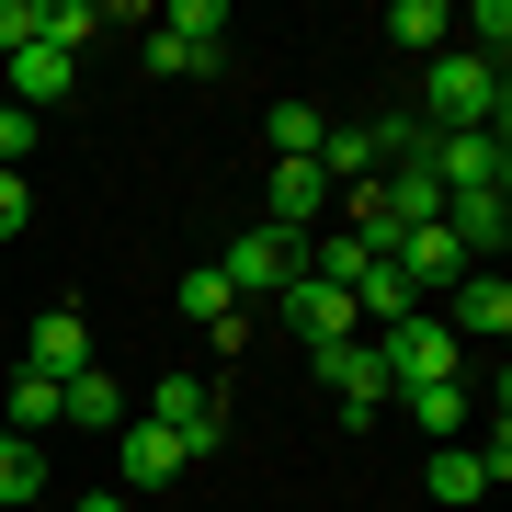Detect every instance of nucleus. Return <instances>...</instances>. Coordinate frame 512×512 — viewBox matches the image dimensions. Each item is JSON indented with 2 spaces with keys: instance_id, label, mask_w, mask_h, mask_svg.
I'll use <instances>...</instances> for the list:
<instances>
[{
  "instance_id": "nucleus-1",
  "label": "nucleus",
  "mask_w": 512,
  "mask_h": 512,
  "mask_svg": "<svg viewBox=\"0 0 512 512\" xmlns=\"http://www.w3.org/2000/svg\"><path fill=\"white\" fill-rule=\"evenodd\" d=\"M421 126L433 137H467V126H501V69H478L467 46H444L421 69Z\"/></svg>"
},
{
  "instance_id": "nucleus-2",
  "label": "nucleus",
  "mask_w": 512,
  "mask_h": 512,
  "mask_svg": "<svg viewBox=\"0 0 512 512\" xmlns=\"http://www.w3.org/2000/svg\"><path fill=\"white\" fill-rule=\"evenodd\" d=\"M148 69L217 80V69H228V12H217V0H171V12L148 23Z\"/></svg>"
},
{
  "instance_id": "nucleus-3",
  "label": "nucleus",
  "mask_w": 512,
  "mask_h": 512,
  "mask_svg": "<svg viewBox=\"0 0 512 512\" xmlns=\"http://www.w3.org/2000/svg\"><path fill=\"white\" fill-rule=\"evenodd\" d=\"M365 342H376L387 387H444V376H467V342H456L433 308H421V319H387V330H365Z\"/></svg>"
},
{
  "instance_id": "nucleus-4",
  "label": "nucleus",
  "mask_w": 512,
  "mask_h": 512,
  "mask_svg": "<svg viewBox=\"0 0 512 512\" xmlns=\"http://www.w3.org/2000/svg\"><path fill=\"white\" fill-rule=\"evenodd\" d=\"M137 421H160L183 456H217V433H228V410H217V387H205V376H160Z\"/></svg>"
},
{
  "instance_id": "nucleus-5",
  "label": "nucleus",
  "mask_w": 512,
  "mask_h": 512,
  "mask_svg": "<svg viewBox=\"0 0 512 512\" xmlns=\"http://www.w3.org/2000/svg\"><path fill=\"white\" fill-rule=\"evenodd\" d=\"M296 262H308V251H296L285 228H262V217H251V228L228 239V262H217V274H228L239 308H251V296H285V285H296Z\"/></svg>"
},
{
  "instance_id": "nucleus-6",
  "label": "nucleus",
  "mask_w": 512,
  "mask_h": 512,
  "mask_svg": "<svg viewBox=\"0 0 512 512\" xmlns=\"http://www.w3.org/2000/svg\"><path fill=\"white\" fill-rule=\"evenodd\" d=\"M433 183H444V194H512V137H501V126L433 137Z\"/></svg>"
},
{
  "instance_id": "nucleus-7",
  "label": "nucleus",
  "mask_w": 512,
  "mask_h": 512,
  "mask_svg": "<svg viewBox=\"0 0 512 512\" xmlns=\"http://www.w3.org/2000/svg\"><path fill=\"white\" fill-rule=\"evenodd\" d=\"M308 376L342 399V421H376V399H387V365H376L365 330H353V342H319V353H308Z\"/></svg>"
},
{
  "instance_id": "nucleus-8",
  "label": "nucleus",
  "mask_w": 512,
  "mask_h": 512,
  "mask_svg": "<svg viewBox=\"0 0 512 512\" xmlns=\"http://www.w3.org/2000/svg\"><path fill=\"white\" fill-rule=\"evenodd\" d=\"M262 228H285L296 251L330 228V183H319V160H274V183H262Z\"/></svg>"
},
{
  "instance_id": "nucleus-9",
  "label": "nucleus",
  "mask_w": 512,
  "mask_h": 512,
  "mask_svg": "<svg viewBox=\"0 0 512 512\" xmlns=\"http://www.w3.org/2000/svg\"><path fill=\"white\" fill-rule=\"evenodd\" d=\"M274 308H285V330H296L308 353H319V342H353V330H365V319H353V296L330 285V274H308V262H296V285L274 296Z\"/></svg>"
},
{
  "instance_id": "nucleus-10",
  "label": "nucleus",
  "mask_w": 512,
  "mask_h": 512,
  "mask_svg": "<svg viewBox=\"0 0 512 512\" xmlns=\"http://www.w3.org/2000/svg\"><path fill=\"white\" fill-rule=\"evenodd\" d=\"M444 239L478 262V274H501V239H512V194H444Z\"/></svg>"
},
{
  "instance_id": "nucleus-11",
  "label": "nucleus",
  "mask_w": 512,
  "mask_h": 512,
  "mask_svg": "<svg viewBox=\"0 0 512 512\" xmlns=\"http://www.w3.org/2000/svg\"><path fill=\"white\" fill-rule=\"evenodd\" d=\"M444 330H456V342H501V330H512V285H501V274H456Z\"/></svg>"
},
{
  "instance_id": "nucleus-12",
  "label": "nucleus",
  "mask_w": 512,
  "mask_h": 512,
  "mask_svg": "<svg viewBox=\"0 0 512 512\" xmlns=\"http://www.w3.org/2000/svg\"><path fill=\"white\" fill-rule=\"evenodd\" d=\"M80 92V57H57V46H12V103L23 114H46V103H69Z\"/></svg>"
},
{
  "instance_id": "nucleus-13",
  "label": "nucleus",
  "mask_w": 512,
  "mask_h": 512,
  "mask_svg": "<svg viewBox=\"0 0 512 512\" xmlns=\"http://www.w3.org/2000/svg\"><path fill=\"white\" fill-rule=\"evenodd\" d=\"M23 365H35V376H57V387L92 365V330H80V308H46V319H35V353H23Z\"/></svg>"
},
{
  "instance_id": "nucleus-14",
  "label": "nucleus",
  "mask_w": 512,
  "mask_h": 512,
  "mask_svg": "<svg viewBox=\"0 0 512 512\" xmlns=\"http://www.w3.org/2000/svg\"><path fill=\"white\" fill-rule=\"evenodd\" d=\"M183 319H205V330H217V353L251 330V308L228 296V274H217V262H194V274H183Z\"/></svg>"
},
{
  "instance_id": "nucleus-15",
  "label": "nucleus",
  "mask_w": 512,
  "mask_h": 512,
  "mask_svg": "<svg viewBox=\"0 0 512 512\" xmlns=\"http://www.w3.org/2000/svg\"><path fill=\"white\" fill-rule=\"evenodd\" d=\"M399 399H410V421H421L433 444H467V410H478L467 376H444V387H399Z\"/></svg>"
},
{
  "instance_id": "nucleus-16",
  "label": "nucleus",
  "mask_w": 512,
  "mask_h": 512,
  "mask_svg": "<svg viewBox=\"0 0 512 512\" xmlns=\"http://www.w3.org/2000/svg\"><path fill=\"white\" fill-rule=\"evenodd\" d=\"M421 490H433L444 512H467V501H490V467H478V444H433V467H421Z\"/></svg>"
},
{
  "instance_id": "nucleus-17",
  "label": "nucleus",
  "mask_w": 512,
  "mask_h": 512,
  "mask_svg": "<svg viewBox=\"0 0 512 512\" xmlns=\"http://www.w3.org/2000/svg\"><path fill=\"white\" fill-rule=\"evenodd\" d=\"M92 35H114L103 0H46V12H35V46H57V57H80Z\"/></svg>"
},
{
  "instance_id": "nucleus-18",
  "label": "nucleus",
  "mask_w": 512,
  "mask_h": 512,
  "mask_svg": "<svg viewBox=\"0 0 512 512\" xmlns=\"http://www.w3.org/2000/svg\"><path fill=\"white\" fill-rule=\"evenodd\" d=\"M57 399H69V421H92V433H126V387H114V365H80Z\"/></svg>"
},
{
  "instance_id": "nucleus-19",
  "label": "nucleus",
  "mask_w": 512,
  "mask_h": 512,
  "mask_svg": "<svg viewBox=\"0 0 512 512\" xmlns=\"http://www.w3.org/2000/svg\"><path fill=\"white\" fill-rule=\"evenodd\" d=\"M0 421H12L23 444H46V421H69V399H57V376H35V365H23V376H12V399H0Z\"/></svg>"
},
{
  "instance_id": "nucleus-20",
  "label": "nucleus",
  "mask_w": 512,
  "mask_h": 512,
  "mask_svg": "<svg viewBox=\"0 0 512 512\" xmlns=\"http://www.w3.org/2000/svg\"><path fill=\"white\" fill-rule=\"evenodd\" d=\"M114 444H126V478H148V490H160V478H171V467H194V456H183V444H171V433H160V421H126V433H114Z\"/></svg>"
},
{
  "instance_id": "nucleus-21",
  "label": "nucleus",
  "mask_w": 512,
  "mask_h": 512,
  "mask_svg": "<svg viewBox=\"0 0 512 512\" xmlns=\"http://www.w3.org/2000/svg\"><path fill=\"white\" fill-rule=\"evenodd\" d=\"M46 490V444H23V433H0V512H23Z\"/></svg>"
},
{
  "instance_id": "nucleus-22",
  "label": "nucleus",
  "mask_w": 512,
  "mask_h": 512,
  "mask_svg": "<svg viewBox=\"0 0 512 512\" xmlns=\"http://www.w3.org/2000/svg\"><path fill=\"white\" fill-rule=\"evenodd\" d=\"M387 35H399L410 57H444V35H456V12H444V0H399V12H387Z\"/></svg>"
},
{
  "instance_id": "nucleus-23",
  "label": "nucleus",
  "mask_w": 512,
  "mask_h": 512,
  "mask_svg": "<svg viewBox=\"0 0 512 512\" xmlns=\"http://www.w3.org/2000/svg\"><path fill=\"white\" fill-rule=\"evenodd\" d=\"M262 137H274V160H319V137H330V126H319L308 103H274V114H262Z\"/></svg>"
},
{
  "instance_id": "nucleus-24",
  "label": "nucleus",
  "mask_w": 512,
  "mask_h": 512,
  "mask_svg": "<svg viewBox=\"0 0 512 512\" xmlns=\"http://www.w3.org/2000/svg\"><path fill=\"white\" fill-rule=\"evenodd\" d=\"M467 57H478V69H501V57H512V0H478V12H467Z\"/></svg>"
},
{
  "instance_id": "nucleus-25",
  "label": "nucleus",
  "mask_w": 512,
  "mask_h": 512,
  "mask_svg": "<svg viewBox=\"0 0 512 512\" xmlns=\"http://www.w3.org/2000/svg\"><path fill=\"white\" fill-rule=\"evenodd\" d=\"M23 160H35V114L0 103V171H23Z\"/></svg>"
},
{
  "instance_id": "nucleus-26",
  "label": "nucleus",
  "mask_w": 512,
  "mask_h": 512,
  "mask_svg": "<svg viewBox=\"0 0 512 512\" xmlns=\"http://www.w3.org/2000/svg\"><path fill=\"white\" fill-rule=\"evenodd\" d=\"M23 217H35V183H23V171H0V239H12Z\"/></svg>"
},
{
  "instance_id": "nucleus-27",
  "label": "nucleus",
  "mask_w": 512,
  "mask_h": 512,
  "mask_svg": "<svg viewBox=\"0 0 512 512\" xmlns=\"http://www.w3.org/2000/svg\"><path fill=\"white\" fill-rule=\"evenodd\" d=\"M12 46H35V0H0V57Z\"/></svg>"
},
{
  "instance_id": "nucleus-28",
  "label": "nucleus",
  "mask_w": 512,
  "mask_h": 512,
  "mask_svg": "<svg viewBox=\"0 0 512 512\" xmlns=\"http://www.w3.org/2000/svg\"><path fill=\"white\" fill-rule=\"evenodd\" d=\"M80 512H126V501H114V490H92V501H80Z\"/></svg>"
},
{
  "instance_id": "nucleus-29",
  "label": "nucleus",
  "mask_w": 512,
  "mask_h": 512,
  "mask_svg": "<svg viewBox=\"0 0 512 512\" xmlns=\"http://www.w3.org/2000/svg\"><path fill=\"white\" fill-rule=\"evenodd\" d=\"M0 433H12V421H0Z\"/></svg>"
}]
</instances>
